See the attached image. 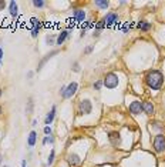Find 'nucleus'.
<instances>
[{"label": "nucleus", "mask_w": 165, "mask_h": 167, "mask_svg": "<svg viewBox=\"0 0 165 167\" xmlns=\"http://www.w3.org/2000/svg\"><path fill=\"white\" fill-rule=\"evenodd\" d=\"M133 23H127V24H124V27H122V32L124 33H128L130 32V29H131V27H133Z\"/></svg>", "instance_id": "a878e982"}, {"label": "nucleus", "mask_w": 165, "mask_h": 167, "mask_svg": "<svg viewBox=\"0 0 165 167\" xmlns=\"http://www.w3.org/2000/svg\"><path fill=\"white\" fill-rule=\"evenodd\" d=\"M102 27H105V23H104V20L101 19L100 22H97V24H95V30H98V32H100Z\"/></svg>", "instance_id": "4be33fe9"}, {"label": "nucleus", "mask_w": 165, "mask_h": 167, "mask_svg": "<svg viewBox=\"0 0 165 167\" xmlns=\"http://www.w3.org/2000/svg\"><path fill=\"white\" fill-rule=\"evenodd\" d=\"M74 20H76V23H84L85 22V13H84V10H81V9H76L74 10Z\"/></svg>", "instance_id": "1a4fd4ad"}, {"label": "nucleus", "mask_w": 165, "mask_h": 167, "mask_svg": "<svg viewBox=\"0 0 165 167\" xmlns=\"http://www.w3.org/2000/svg\"><path fill=\"white\" fill-rule=\"evenodd\" d=\"M49 143V136H46L44 139H43V144H47Z\"/></svg>", "instance_id": "f704fd0d"}, {"label": "nucleus", "mask_w": 165, "mask_h": 167, "mask_svg": "<svg viewBox=\"0 0 165 167\" xmlns=\"http://www.w3.org/2000/svg\"><path fill=\"white\" fill-rule=\"evenodd\" d=\"M145 83L152 90H159L164 84V76L158 70H151L145 74Z\"/></svg>", "instance_id": "f257e3e1"}, {"label": "nucleus", "mask_w": 165, "mask_h": 167, "mask_svg": "<svg viewBox=\"0 0 165 167\" xmlns=\"http://www.w3.org/2000/svg\"><path fill=\"white\" fill-rule=\"evenodd\" d=\"M44 134H47V136L51 134V127H50V126H46V127H44Z\"/></svg>", "instance_id": "c756f323"}, {"label": "nucleus", "mask_w": 165, "mask_h": 167, "mask_svg": "<svg viewBox=\"0 0 165 167\" xmlns=\"http://www.w3.org/2000/svg\"><path fill=\"white\" fill-rule=\"evenodd\" d=\"M54 156H56V153H54V150H51L50 156H49V160H47V164L50 166L51 163H53V160H54Z\"/></svg>", "instance_id": "393cba45"}, {"label": "nucleus", "mask_w": 165, "mask_h": 167, "mask_svg": "<svg viewBox=\"0 0 165 167\" xmlns=\"http://www.w3.org/2000/svg\"><path fill=\"white\" fill-rule=\"evenodd\" d=\"M69 36H70V32H69V29H67V30H63V32L60 33V34H58L57 36V42H56V45H63V42L64 40H66V39L69 37Z\"/></svg>", "instance_id": "f8f14e48"}, {"label": "nucleus", "mask_w": 165, "mask_h": 167, "mask_svg": "<svg viewBox=\"0 0 165 167\" xmlns=\"http://www.w3.org/2000/svg\"><path fill=\"white\" fill-rule=\"evenodd\" d=\"M91 109H93V106H91L90 100H81L78 103V114H88V113H91Z\"/></svg>", "instance_id": "20e7f679"}, {"label": "nucleus", "mask_w": 165, "mask_h": 167, "mask_svg": "<svg viewBox=\"0 0 165 167\" xmlns=\"http://www.w3.org/2000/svg\"><path fill=\"white\" fill-rule=\"evenodd\" d=\"M101 86H102V80H98V82H95L94 83L93 87H94V90H100L101 89Z\"/></svg>", "instance_id": "bb28decb"}, {"label": "nucleus", "mask_w": 165, "mask_h": 167, "mask_svg": "<svg viewBox=\"0 0 165 167\" xmlns=\"http://www.w3.org/2000/svg\"><path fill=\"white\" fill-rule=\"evenodd\" d=\"M130 111H131L133 114H140V113H142V103L133 102L130 104Z\"/></svg>", "instance_id": "6e6552de"}, {"label": "nucleus", "mask_w": 165, "mask_h": 167, "mask_svg": "<svg viewBox=\"0 0 165 167\" xmlns=\"http://www.w3.org/2000/svg\"><path fill=\"white\" fill-rule=\"evenodd\" d=\"M77 89H78V84L76 82H71L69 86H66V94H64V99H71V97L76 94Z\"/></svg>", "instance_id": "423d86ee"}, {"label": "nucleus", "mask_w": 165, "mask_h": 167, "mask_svg": "<svg viewBox=\"0 0 165 167\" xmlns=\"http://www.w3.org/2000/svg\"><path fill=\"white\" fill-rule=\"evenodd\" d=\"M113 167H120V166H113Z\"/></svg>", "instance_id": "58836bf2"}, {"label": "nucleus", "mask_w": 165, "mask_h": 167, "mask_svg": "<svg viewBox=\"0 0 165 167\" xmlns=\"http://www.w3.org/2000/svg\"><path fill=\"white\" fill-rule=\"evenodd\" d=\"M1 59H3V49L0 47V63H1Z\"/></svg>", "instance_id": "c9c22d12"}, {"label": "nucleus", "mask_w": 165, "mask_h": 167, "mask_svg": "<svg viewBox=\"0 0 165 167\" xmlns=\"http://www.w3.org/2000/svg\"><path fill=\"white\" fill-rule=\"evenodd\" d=\"M151 124H152V127L155 128V130H162V124L159 122H152Z\"/></svg>", "instance_id": "b1692460"}, {"label": "nucleus", "mask_w": 165, "mask_h": 167, "mask_svg": "<svg viewBox=\"0 0 165 167\" xmlns=\"http://www.w3.org/2000/svg\"><path fill=\"white\" fill-rule=\"evenodd\" d=\"M93 49H94L93 46H90V47H87V49H85V54H88V53H91V51H93Z\"/></svg>", "instance_id": "2f4dec72"}, {"label": "nucleus", "mask_w": 165, "mask_h": 167, "mask_svg": "<svg viewBox=\"0 0 165 167\" xmlns=\"http://www.w3.org/2000/svg\"><path fill=\"white\" fill-rule=\"evenodd\" d=\"M73 71H80V64H78V62H74L73 63Z\"/></svg>", "instance_id": "c85d7f7f"}, {"label": "nucleus", "mask_w": 165, "mask_h": 167, "mask_svg": "<svg viewBox=\"0 0 165 167\" xmlns=\"http://www.w3.org/2000/svg\"><path fill=\"white\" fill-rule=\"evenodd\" d=\"M33 76H34V71H29V73H27V77H29V79H32Z\"/></svg>", "instance_id": "72a5a7b5"}, {"label": "nucleus", "mask_w": 165, "mask_h": 167, "mask_svg": "<svg viewBox=\"0 0 165 167\" xmlns=\"http://www.w3.org/2000/svg\"><path fill=\"white\" fill-rule=\"evenodd\" d=\"M142 113H145V114L151 116L154 114V106L151 102H144L142 103Z\"/></svg>", "instance_id": "9d476101"}, {"label": "nucleus", "mask_w": 165, "mask_h": 167, "mask_svg": "<svg viewBox=\"0 0 165 167\" xmlns=\"http://www.w3.org/2000/svg\"><path fill=\"white\" fill-rule=\"evenodd\" d=\"M108 140H110V143H111L114 147H117V146L121 144V134L118 131H110V133H108Z\"/></svg>", "instance_id": "0eeeda50"}, {"label": "nucleus", "mask_w": 165, "mask_h": 167, "mask_svg": "<svg viewBox=\"0 0 165 167\" xmlns=\"http://www.w3.org/2000/svg\"><path fill=\"white\" fill-rule=\"evenodd\" d=\"M30 23H32V26L33 27H36V29H40V27L43 26V23H41L37 17H32V19H30Z\"/></svg>", "instance_id": "a211bd4d"}, {"label": "nucleus", "mask_w": 165, "mask_h": 167, "mask_svg": "<svg viewBox=\"0 0 165 167\" xmlns=\"http://www.w3.org/2000/svg\"><path fill=\"white\" fill-rule=\"evenodd\" d=\"M21 167H26V160L21 161Z\"/></svg>", "instance_id": "e433bc0d"}, {"label": "nucleus", "mask_w": 165, "mask_h": 167, "mask_svg": "<svg viewBox=\"0 0 165 167\" xmlns=\"http://www.w3.org/2000/svg\"><path fill=\"white\" fill-rule=\"evenodd\" d=\"M104 23H105V26H115L117 23H118V14L117 13H113L110 12L105 14V17H104Z\"/></svg>", "instance_id": "39448f33"}, {"label": "nucleus", "mask_w": 165, "mask_h": 167, "mask_svg": "<svg viewBox=\"0 0 165 167\" xmlns=\"http://www.w3.org/2000/svg\"><path fill=\"white\" fill-rule=\"evenodd\" d=\"M38 32H40V29H36V27H33V29H32V37H34V39L37 37V36H38Z\"/></svg>", "instance_id": "cd10ccee"}, {"label": "nucleus", "mask_w": 165, "mask_h": 167, "mask_svg": "<svg viewBox=\"0 0 165 167\" xmlns=\"http://www.w3.org/2000/svg\"><path fill=\"white\" fill-rule=\"evenodd\" d=\"M102 84L107 87V89H115L118 86V77L115 73H108L105 74L104 80H102Z\"/></svg>", "instance_id": "f03ea898"}, {"label": "nucleus", "mask_w": 165, "mask_h": 167, "mask_svg": "<svg viewBox=\"0 0 165 167\" xmlns=\"http://www.w3.org/2000/svg\"><path fill=\"white\" fill-rule=\"evenodd\" d=\"M154 150L157 153H162L165 150V136L164 134H157L154 139Z\"/></svg>", "instance_id": "7ed1b4c3"}, {"label": "nucleus", "mask_w": 165, "mask_h": 167, "mask_svg": "<svg viewBox=\"0 0 165 167\" xmlns=\"http://www.w3.org/2000/svg\"><path fill=\"white\" fill-rule=\"evenodd\" d=\"M9 10H10V14H12V17H17V3L16 1H10L9 3Z\"/></svg>", "instance_id": "dca6fc26"}, {"label": "nucleus", "mask_w": 165, "mask_h": 167, "mask_svg": "<svg viewBox=\"0 0 165 167\" xmlns=\"http://www.w3.org/2000/svg\"><path fill=\"white\" fill-rule=\"evenodd\" d=\"M56 106H53L51 107V110H50V113L46 116V120H44V124L46 126H49V124H51L53 123V120H54V117H56Z\"/></svg>", "instance_id": "9b49d317"}, {"label": "nucleus", "mask_w": 165, "mask_h": 167, "mask_svg": "<svg viewBox=\"0 0 165 167\" xmlns=\"http://www.w3.org/2000/svg\"><path fill=\"white\" fill-rule=\"evenodd\" d=\"M6 7V1H3V0H0V10H3Z\"/></svg>", "instance_id": "7c9ffc66"}, {"label": "nucleus", "mask_w": 165, "mask_h": 167, "mask_svg": "<svg viewBox=\"0 0 165 167\" xmlns=\"http://www.w3.org/2000/svg\"><path fill=\"white\" fill-rule=\"evenodd\" d=\"M137 27H138L140 30H142V32H147V30L151 29V23L147 22V20H140V22L137 23Z\"/></svg>", "instance_id": "4468645a"}, {"label": "nucleus", "mask_w": 165, "mask_h": 167, "mask_svg": "<svg viewBox=\"0 0 165 167\" xmlns=\"http://www.w3.org/2000/svg\"><path fill=\"white\" fill-rule=\"evenodd\" d=\"M60 94L64 97V94H66V86H63V87H61V90H60Z\"/></svg>", "instance_id": "473e14b6"}, {"label": "nucleus", "mask_w": 165, "mask_h": 167, "mask_svg": "<svg viewBox=\"0 0 165 167\" xmlns=\"http://www.w3.org/2000/svg\"><path fill=\"white\" fill-rule=\"evenodd\" d=\"M33 104H34V103H33V99L30 97L29 102H27V107H26V113H27V114H30L33 111Z\"/></svg>", "instance_id": "412c9836"}, {"label": "nucleus", "mask_w": 165, "mask_h": 167, "mask_svg": "<svg viewBox=\"0 0 165 167\" xmlns=\"http://www.w3.org/2000/svg\"><path fill=\"white\" fill-rule=\"evenodd\" d=\"M36 141H37V133H36V131H30V134H29V140H27L29 146L33 147V146L36 144Z\"/></svg>", "instance_id": "f3484780"}, {"label": "nucleus", "mask_w": 165, "mask_h": 167, "mask_svg": "<svg viewBox=\"0 0 165 167\" xmlns=\"http://www.w3.org/2000/svg\"><path fill=\"white\" fill-rule=\"evenodd\" d=\"M0 96H1V89H0Z\"/></svg>", "instance_id": "4c0bfd02"}, {"label": "nucleus", "mask_w": 165, "mask_h": 167, "mask_svg": "<svg viewBox=\"0 0 165 167\" xmlns=\"http://www.w3.org/2000/svg\"><path fill=\"white\" fill-rule=\"evenodd\" d=\"M80 163H81V160H80V157H78L77 154H70V156H69V164H70L71 167L78 166Z\"/></svg>", "instance_id": "ddd939ff"}, {"label": "nucleus", "mask_w": 165, "mask_h": 167, "mask_svg": "<svg viewBox=\"0 0 165 167\" xmlns=\"http://www.w3.org/2000/svg\"><path fill=\"white\" fill-rule=\"evenodd\" d=\"M54 54H57V50H53V51H50V53H49V54H47V56H46V57L43 59L41 62H40V64H38V67H37V71H40V70H41V67L44 66V63H46V62H47L49 59H51V57H53Z\"/></svg>", "instance_id": "2eb2a0df"}, {"label": "nucleus", "mask_w": 165, "mask_h": 167, "mask_svg": "<svg viewBox=\"0 0 165 167\" xmlns=\"http://www.w3.org/2000/svg\"><path fill=\"white\" fill-rule=\"evenodd\" d=\"M0 113H1V107H0Z\"/></svg>", "instance_id": "ea45409f"}, {"label": "nucleus", "mask_w": 165, "mask_h": 167, "mask_svg": "<svg viewBox=\"0 0 165 167\" xmlns=\"http://www.w3.org/2000/svg\"><path fill=\"white\" fill-rule=\"evenodd\" d=\"M94 4L97 7H100V9H107V7H108V1H105V0H97Z\"/></svg>", "instance_id": "aec40b11"}, {"label": "nucleus", "mask_w": 165, "mask_h": 167, "mask_svg": "<svg viewBox=\"0 0 165 167\" xmlns=\"http://www.w3.org/2000/svg\"><path fill=\"white\" fill-rule=\"evenodd\" d=\"M46 42H47V45L53 46V45H56V42H57V37H56L54 34H50V36H47V37H46Z\"/></svg>", "instance_id": "6ab92c4d"}, {"label": "nucleus", "mask_w": 165, "mask_h": 167, "mask_svg": "<svg viewBox=\"0 0 165 167\" xmlns=\"http://www.w3.org/2000/svg\"><path fill=\"white\" fill-rule=\"evenodd\" d=\"M33 6L34 7H43V6H46V3L44 1H40V0H34V1H33Z\"/></svg>", "instance_id": "5701e85b"}]
</instances>
